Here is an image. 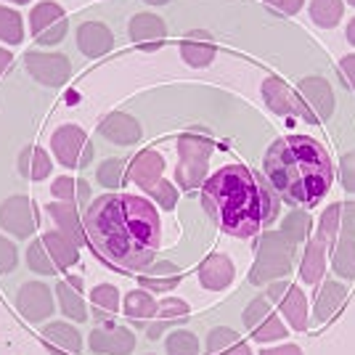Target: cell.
Returning <instances> with one entry per match:
<instances>
[{"mask_svg": "<svg viewBox=\"0 0 355 355\" xmlns=\"http://www.w3.org/2000/svg\"><path fill=\"white\" fill-rule=\"evenodd\" d=\"M93 254L119 273L146 270L162 247V220L151 199L135 193L96 196L83 215Z\"/></svg>", "mask_w": 355, "mask_h": 355, "instance_id": "6da1fadb", "label": "cell"}, {"mask_svg": "<svg viewBox=\"0 0 355 355\" xmlns=\"http://www.w3.org/2000/svg\"><path fill=\"white\" fill-rule=\"evenodd\" d=\"M202 207L223 234L252 239L279 220L282 199L257 170L225 164L202 183Z\"/></svg>", "mask_w": 355, "mask_h": 355, "instance_id": "7a4b0ae2", "label": "cell"}, {"mask_svg": "<svg viewBox=\"0 0 355 355\" xmlns=\"http://www.w3.org/2000/svg\"><path fill=\"white\" fill-rule=\"evenodd\" d=\"M270 189L289 207L311 209L324 199L334 183L331 157L311 135H284L273 141L263 162Z\"/></svg>", "mask_w": 355, "mask_h": 355, "instance_id": "3957f363", "label": "cell"}, {"mask_svg": "<svg viewBox=\"0 0 355 355\" xmlns=\"http://www.w3.org/2000/svg\"><path fill=\"white\" fill-rule=\"evenodd\" d=\"M297 244H292L282 231H263L254 244V263L250 268V284L263 286L286 279L295 268Z\"/></svg>", "mask_w": 355, "mask_h": 355, "instance_id": "277c9868", "label": "cell"}, {"mask_svg": "<svg viewBox=\"0 0 355 355\" xmlns=\"http://www.w3.org/2000/svg\"><path fill=\"white\" fill-rule=\"evenodd\" d=\"M178 164H175V183L180 191H193L207 180L209 157L215 151V144L209 135L183 133L178 135Z\"/></svg>", "mask_w": 355, "mask_h": 355, "instance_id": "5b68a950", "label": "cell"}, {"mask_svg": "<svg viewBox=\"0 0 355 355\" xmlns=\"http://www.w3.org/2000/svg\"><path fill=\"white\" fill-rule=\"evenodd\" d=\"M51 151L59 159V164L69 167V170H85L96 157V148H93V141L88 138V133L80 125H72V122L53 130Z\"/></svg>", "mask_w": 355, "mask_h": 355, "instance_id": "8992f818", "label": "cell"}, {"mask_svg": "<svg viewBox=\"0 0 355 355\" xmlns=\"http://www.w3.org/2000/svg\"><path fill=\"white\" fill-rule=\"evenodd\" d=\"M244 329L252 334V340L257 345H270V342H286L289 337V326L284 324V318L273 311L268 297H254L250 305L241 313Z\"/></svg>", "mask_w": 355, "mask_h": 355, "instance_id": "52a82bcc", "label": "cell"}, {"mask_svg": "<svg viewBox=\"0 0 355 355\" xmlns=\"http://www.w3.org/2000/svg\"><path fill=\"white\" fill-rule=\"evenodd\" d=\"M297 101H300V119L321 125L334 114V90L324 77H305L297 85Z\"/></svg>", "mask_w": 355, "mask_h": 355, "instance_id": "ba28073f", "label": "cell"}, {"mask_svg": "<svg viewBox=\"0 0 355 355\" xmlns=\"http://www.w3.org/2000/svg\"><path fill=\"white\" fill-rule=\"evenodd\" d=\"M69 32L67 11L53 0H40L30 11V35L40 45H59Z\"/></svg>", "mask_w": 355, "mask_h": 355, "instance_id": "9c48e42d", "label": "cell"}, {"mask_svg": "<svg viewBox=\"0 0 355 355\" xmlns=\"http://www.w3.org/2000/svg\"><path fill=\"white\" fill-rule=\"evenodd\" d=\"M266 297L284 313L289 329H295V331L308 329V297L300 286L289 284L286 279H279V282L268 284Z\"/></svg>", "mask_w": 355, "mask_h": 355, "instance_id": "30bf717a", "label": "cell"}, {"mask_svg": "<svg viewBox=\"0 0 355 355\" xmlns=\"http://www.w3.org/2000/svg\"><path fill=\"white\" fill-rule=\"evenodd\" d=\"M16 311H19V315L27 324H43V321H48L53 315V311H56L51 286L43 282L21 284V289L16 295Z\"/></svg>", "mask_w": 355, "mask_h": 355, "instance_id": "8fae6325", "label": "cell"}, {"mask_svg": "<svg viewBox=\"0 0 355 355\" xmlns=\"http://www.w3.org/2000/svg\"><path fill=\"white\" fill-rule=\"evenodd\" d=\"M0 225L16 239H30L37 228V207L30 196H11L0 205Z\"/></svg>", "mask_w": 355, "mask_h": 355, "instance_id": "7c38bea8", "label": "cell"}, {"mask_svg": "<svg viewBox=\"0 0 355 355\" xmlns=\"http://www.w3.org/2000/svg\"><path fill=\"white\" fill-rule=\"evenodd\" d=\"M24 64H27V72L40 83V85H48V88H61L69 74H72V64L64 53H43V51H30L24 56Z\"/></svg>", "mask_w": 355, "mask_h": 355, "instance_id": "4fadbf2b", "label": "cell"}, {"mask_svg": "<svg viewBox=\"0 0 355 355\" xmlns=\"http://www.w3.org/2000/svg\"><path fill=\"white\" fill-rule=\"evenodd\" d=\"M90 350L98 355H130L135 347V334L128 326H117L114 321L96 326L90 331Z\"/></svg>", "mask_w": 355, "mask_h": 355, "instance_id": "5bb4252c", "label": "cell"}, {"mask_svg": "<svg viewBox=\"0 0 355 355\" xmlns=\"http://www.w3.org/2000/svg\"><path fill=\"white\" fill-rule=\"evenodd\" d=\"M345 231H355V202H337L329 205L318 220V231L315 236L324 241L326 247L334 244V239L345 234Z\"/></svg>", "mask_w": 355, "mask_h": 355, "instance_id": "9a60e30c", "label": "cell"}, {"mask_svg": "<svg viewBox=\"0 0 355 355\" xmlns=\"http://www.w3.org/2000/svg\"><path fill=\"white\" fill-rule=\"evenodd\" d=\"M191 318V308L186 300L180 297H167L162 302H157V313L151 318V324L146 326V334L148 340H159L167 329L173 326H186Z\"/></svg>", "mask_w": 355, "mask_h": 355, "instance_id": "2e32d148", "label": "cell"}, {"mask_svg": "<svg viewBox=\"0 0 355 355\" xmlns=\"http://www.w3.org/2000/svg\"><path fill=\"white\" fill-rule=\"evenodd\" d=\"M164 173V157L157 151V148H144L138 151L130 164H128V180H133L138 189H154L159 180H162Z\"/></svg>", "mask_w": 355, "mask_h": 355, "instance_id": "e0dca14e", "label": "cell"}, {"mask_svg": "<svg viewBox=\"0 0 355 355\" xmlns=\"http://www.w3.org/2000/svg\"><path fill=\"white\" fill-rule=\"evenodd\" d=\"M43 340L45 350L51 355H80L83 353V334L77 331V326L67 324V321H51L43 326Z\"/></svg>", "mask_w": 355, "mask_h": 355, "instance_id": "ac0fdd59", "label": "cell"}, {"mask_svg": "<svg viewBox=\"0 0 355 355\" xmlns=\"http://www.w3.org/2000/svg\"><path fill=\"white\" fill-rule=\"evenodd\" d=\"M128 32L141 51H159L167 40V27L157 14H135L128 24Z\"/></svg>", "mask_w": 355, "mask_h": 355, "instance_id": "d6986e66", "label": "cell"}, {"mask_svg": "<svg viewBox=\"0 0 355 355\" xmlns=\"http://www.w3.org/2000/svg\"><path fill=\"white\" fill-rule=\"evenodd\" d=\"M236 276V268L231 263L228 254L223 252H212L207 254L202 263H199V284L207 289V292H223L234 284Z\"/></svg>", "mask_w": 355, "mask_h": 355, "instance_id": "ffe728a7", "label": "cell"}, {"mask_svg": "<svg viewBox=\"0 0 355 355\" xmlns=\"http://www.w3.org/2000/svg\"><path fill=\"white\" fill-rule=\"evenodd\" d=\"M260 93H263V101L266 106L273 112V114H282V117H300V101H297V93L282 77L270 74L263 80L260 85Z\"/></svg>", "mask_w": 355, "mask_h": 355, "instance_id": "44dd1931", "label": "cell"}, {"mask_svg": "<svg viewBox=\"0 0 355 355\" xmlns=\"http://www.w3.org/2000/svg\"><path fill=\"white\" fill-rule=\"evenodd\" d=\"M215 53H218V43H215L212 32L207 30H191L189 35H183V40H180V56L193 69L209 67L212 59H215Z\"/></svg>", "mask_w": 355, "mask_h": 355, "instance_id": "7402d4cb", "label": "cell"}, {"mask_svg": "<svg viewBox=\"0 0 355 355\" xmlns=\"http://www.w3.org/2000/svg\"><path fill=\"white\" fill-rule=\"evenodd\" d=\"M98 135H104L109 144L117 146H133L141 138V122L125 112H112L98 122Z\"/></svg>", "mask_w": 355, "mask_h": 355, "instance_id": "603a6c76", "label": "cell"}, {"mask_svg": "<svg viewBox=\"0 0 355 355\" xmlns=\"http://www.w3.org/2000/svg\"><path fill=\"white\" fill-rule=\"evenodd\" d=\"M77 48L88 59H98L114 48V35L101 21H83L77 27Z\"/></svg>", "mask_w": 355, "mask_h": 355, "instance_id": "cb8c5ba5", "label": "cell"}, {"mask_svg": "<svg viewBox=\"0 0 355 355\" xmlns=\"http://www.w3.org/2000/svg\"><path fill=\"white\" fill-rule=\"evenodd\" d=\"M345 300H347V286L340 282H321L318 284V292H315V321L318 324H329L334 321L345 308Z\"/></svg>", "mask_w": 355, "mask_h": 355, "instance_id": "d4e9b609", "label": "cell"}, {"mask_svg": "<svg viewBox=\"0 0 355 355\" xmlns=\"http://www.w3.org/2000/svg\"><path fill=\"white\" fill-rule=\"evenodd\" d=\"M45 212L48 218L56 223L64 236H69L80 247V244H88V236H85V225H83V218L77 212V205H67V202H48L45 205Z\"/></svg>", "mask_w": 355, "mask_h": 355, "instance_id": "484cf974", "label": "cell"}, {"mask_svg": "<svg viewBox=\"0 0 355 355\" xmlns=\"http://www.w3.org/2000/svg\"><path fill=\"white\" fill-rule=\"evenodd\" d=\"M180 282H183V276L173 263H151L146 270L138 273L141 289H146L151 295H164V292L175 289Z\"/></svg>", "mask_w": 355, "mask_h": 355, "instance_id": "4316f807", "label": "cell"}, {"mask_svg": "<svg viewBox=\"0 0 355 355\" xmlns=\"http://www.w3.org/2000/svg\"><path fill=\"white\" fill-rule=\"evenodd\" d=\"M56 302H59V311L67 318H72L74 324L88 321V308L83 300V282L80 279H67V282L56 284Z\"/></svg>", "mask_w": 355, "mask_h": 355, "instance_id": "83f0119b", "label": "cell"}, {"mask_svg": "<svg viewBox=\"0 0 355 355\" xmlns=\"http://www.w3.org/2000/svg\"><path fill=\"white\" fill-rule=\"evenodd\" d=\"M122 313H125L130 326L146 329L151 324V318H154V313H157V302H154L151 292H146V289H133L122 300Z\"/></svg>", "mask_w": 355, "mask_h": 355, "instance_id": "f1b7e54d", "label": "cell"}, {"mask_svg": "<svg viewBox=\"0 0 355 355\" xmlns=\"http://www.w3.org/2000/svg\"><path fill=\"white\" fill-rule=\"evenodd\" d=\"M207 355H252L250 345L241 340V334L228 326H215L205 342Z\"/></svg>", "mask_w": 355, "mask_h": 355, "instance_id": "f546056e", "label": "cell"}, {"mask_svg": "<svg viewBox=\"0 0 355 355\" xmlns=\"http://www.w3.org/2000/svg\"><path fill=\"white\" fill-rule=\"evenodd\" d=\"M40 239H43L45 250H48L51 260L56 263L59 270H69L72 266L80 263V247L69 236H64L59 228L56 231H45Z\"/></svg>", "mask_w": 355, "mask_h": 355, "instance_id": "4dcf8cb0", "label": "cell"}, {"mask_svg": "<svg viewBox=\"0 0 355 355\" xmlns=\"http://www.w3.org/2000/svg\"><path fill=\"white\" fill-rule=\"evenodd\" d=\"M90 305H93V321L98 326L114 321L117 313L122 311L119 289L114 284H98V286H93V292H90Z\"/></svg>", "mask_w": 355, "mask_h": 355, "instance_id": "1f68e13d", "label": "cell"}, {"mask_svg": "<svg viewBox=\"0 0 355 355\" xmlns=\"http://www.w3.org/2000/svg\"><path fill=\"white\" fill-rule=\"evenodd\" d=\"M331 252V270L340 276L353 282L355 279V231H345L334 239V244L329 247Z\"/></svg>", "mask_w": 355, "mask_h": 355, "instance_id": "d6a6232c", "label": "cell"}, {"mask_svg": "<svg viewBox=\"0 0 355 355\" xmlns=\"http://www.w3.org/2000/svg\"><path fill=\"white\" fill-rule=\"evenodd\" d=\"M326 247L318 236L308 239L305 244V254H302V263H300V279L305 284H321L326 273Z\"/></svg>", "mask_w": 355, "mask_h": 355, "instance_id": "836d02e7", "label": "cell"}, {"mask_svg": "<svg viewBox=\"0 0 355 355\" xmlns=\"http://www.w3.org/2000/svg\"><path fill=\"white\" fill-rule=\"evenodd\" d=\"M53 170V159L43 146H27L19 154V173L27 178V180H45L51 178Z\"/></svg>", "mask_w": 355, "mask_h": 355, "instance_id": "e575fe53", "label": "cell"}, {"mask_svg": "<svg viewBox=\"0 0 355 355\" xmlns=\"http://www.w3.org/2000/svg\"><path fill=\"white\" fill-rule=\"evenodd\" d=\"M51 193L56 202H67V205H85L90 199V183L83 178L61 175L51 183Z\"/></svg>", "mask_w": 355, "mask_h": 355, "instance_id": "d590c367", "label": "cell"}, {"mask_svg": "<svg viewBox=\"0 0 355 355\" xmlns=\"http://www.w3.org/2000/svg\"><path fill=\"white\" fill-rule=\"evenodd\" d=\"M311 231H313V218L308 215V209H302V207H295L282 220V234L289 239L292 244L308 241V239H311Z\"/></svg>", "mask_w": 355, "mask_h": 355, "instance_id": "8d00e7d4", "label": "cell"}, {"mask_svg": "<svg viewBox=\"0 0 355 355\" xmlns=\"http://www.w3.org/2000/svg\"><path fill=\"white\" fill-rule=\"evenodd\" d=\"M311 19L324 27V30H331L342 21V14H345V6L342 0H311Z\"/></svg>", "mask_w": 355, "mask_h": 355, "instance_id": "74e56055", "label": "cell"}, {"mask_svg": "<svg viewBox=\"0 0 355 355\" xmlns=\"http://www.w3.org/2000/svg\"><path fill=\"white\" fill-rule=\"evenodd\" d=\"M0 40L8 45H19L24 40V19L8 6H0Z\"/></svg>", "mask_w": 355, "mask_h": 355, "instance_id": "f35d334b", "label": "cell"}, {"mask_svg": "<svg viewBox=\"0 0 355 355\" xmlns=\"http://www.w3.org/2000/svg\"><path fill=\"white\" fill-rule=\"evenodd\" d=\"M27 266H30L35 273H40V276H56V273H59L56 263L51 260V254L45 250L43 239L30 241V247H27Z\"/></svg>", "mask_w": 355, "mask_h": 355, "instance_id": "ab89813d", "label": "cell"}, {"mask_svg": "<svg viewBox=\"0 0 355 355\" xmlns=\"http://www.w3.org/2000/svg\"><path fill=\"white\" fill-rule=\"evenodd\" d=\"M164 353L167 355H199V340L196 334L186 329H175L167 340H164Z\"/></svg>", "mask_w": 355, "mask_h": 355, "instance_id": "60d3db41", "label": "cell"}, {"mask_svg": "<svg viewBox=\"0 0 355 355\" xmlns=\"http://www.w3.org/2000/svg\"><path fill=\"white\" fill-rule=\"evenodd\" d=\"M96 178H98V183H101L104 189L117 191L119 186H122V180L128 178L125 175V162H122V159H106V162L98 164Z\"/></svg>", "mask_w": 355, "mask_h": 355, "instance_id": "b9f144b4", "label": "cell"}, {"mask_svg": "<svg viewBox=\"0 0 355 355\" xmlns=\"http://www.w3.org/2000/svg\"><path fill=\"white\" fill-rule=\"evenodd\" d=\"M148 199H154L157 202V207H162V209H175L178 205V189H175V183H170V180H159L154 189H148Z\"/></svg>", "mask_w": 355, "mask_h": 355, "instance_id": "7bdbcfd3", "label": "cell"}, {"mask_svg": "<svg viewBox=\"0 0 355 355\" xmlns=\"http://www.w3.org/2000/svg\"><path fill=\"white\" fill-rule=\"evenodd\" d=\"M16 263H19V252H16V244L8 241L6 236H0V276L6 273H14Z\"/></svg>", "mask_w": 355, "mask_h": 355, "instance_id": "ee69618b", "label": "cell"}, {"mask_svg": "<svg viewBox=\"0 0 355 355\" xmlns=\"http://www.w3.org/2000/svg\"><path fill=\"white\" fill-rule=\"evenodd\" d=\"M340 183L345 191L355 193V151H345L340 159Z\"/></svg>", "mask_w": 355, "mask_h": 355, "instance_id": "f6af8a7d", "label": "cell"}, {"mask_svg": "<svg viewBox=\"0 0 355 355\" xmlns=\"http://www.w3.org/2000/svg\"><path fill=\"white\" fill-rule=\"evenodd\" d=\"M270 11H276V14L282 16H295L302 11V6H305V0H263Z\"/></svg>", "mask_w": 355, "mask_h": 355, "instance_id": "bcb514c9", "label": "cell"}, {"mask_svg": "<svg viewBox=\"0 0 355 355\" xmlns=\"http://www.w3.org/2000/svg\"><path fill=\"white\" fill-rule=\"evenodd\" d=\"M340 74L342 80L355 90V53H347L340 59Z\"/></svg>", "mask_w": 355, "mask_h": 355, "instance_id": "7dc6e473", "label": "cell"}, {"mask_svg": "<svg viewBox=\"0 0 355 355\" xmlns=\"http://www.w3.org/2000/svg\"><path fill=\"white\" fill-rule=\"evenodd\" d=\"M260 355H302V347L295 342H284L279 347H263Z\"/></svg>", "mask_w": 355, "mask_h": 355, "instance_id": "c3c4849f", "label": "cell"}, {"mask_svg": "<svg viewBox=\"0 0 355 355\" xmlns=\"http://www.w3.org/2000/svg\"><path fill=\"white\" fill-rule=\"evenodd\" d=\"M11 61H14V53H11V51H6V48L0 45V74L11 67Z\"/></svg>", "mask_w": 355, "mask_h": 355, "instance_id": "681fc988", "label": "cell"}, {"mask_svg": "<svg viewBox=\"0 0 355 355\" xmlns=\"http://www.w3.org/2000/svg\"><path fill=\"white\" fill-rule=\"evenodd\" d=\"M347 43L355 45V19H350V24H347Z\"/></svg>", "mask_w": 355, "mask_h": 355, "instance_id": "f907efd6", "label": "cell"}, {"mask_svg": "<svg viewBox=\"0 0 355 355\" xmlns=\"http://www.w3.org/2000/svg\"><path fill=\"white\" fill-rule=\"evenodd\" d=\"M144 3H148V6H167L170 0H144Z\"/></svg>", "mask_w": 355, "mask_h": 355, "instance_id": "816d5d0a", "label": "cell"}, {"mask_svg": "<svg viewBox=\"0 0 355 355\" xmlns=\"http://www.w3.org/2000/svg\"><path fill=\"white\" fill-rule=\"evenodd\" d=\"M8 3H16V6H24V3H30V0H8Z\"/></svg>", "mask_w": 355, "mask_h": 355, "instance_id": "f5cc1de1", "label": "cell"}, {"mask_svg": "<svg viewBox=\"0 0 355 355\" xmlns=\"http://www.w3.org/2000/svg\"><path fill=\"white\" fill-rule=\"evenodd\" d=\"M347 3H350V6H355V0H347Z\"/></svg>", "mask_w": 355, "mask_h": 355, "instance_id": "db71d44e", "label": "cell"}]
</instances>
